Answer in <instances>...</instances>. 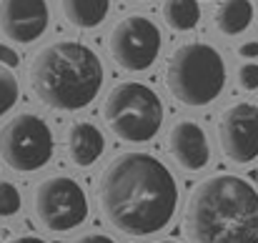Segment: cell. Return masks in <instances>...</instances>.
<instances>
[{"label":"cell","mask_w":258,"mask_h":243,"mask_svg":"<svg viewBox=\"0 0 258 243\" xmlns=\"http://www.w3.org/2000/svg\"><path fill=\"white\" fill-rule=\"evenodd\" d=\"M178 186L171 170L148 153H123L100 178V208L113 228L151 236L171 223Z\"/></svg>","instance_id":"obj_1"},{"label":"cell","mask_w":258,"mask_h":243,"mask_svg":"<svg viewBox=\"0 0 258 243\" xmlns=\"http://www.w3.org/2000/svg\"><path fill=\"white\" fill-rule=\"evenodd\" d=\"M190 243H258V191L238 175L203 180L185 208Z\"/></svg>","instance_id":"obj_2"},{"label":"cell","mask_w":258,"mask_h":243,"mask_svg":"<svg viewBox=\"0 0 258 243\" xmlns=\"http://www.w3.org/2000/svg\"><path fill=\"white\" fill-rule=\"evenodd\" d=\"M30 83L38 98L55 110H81L100 93V58L83 43L63 40L45 45L33 66Z\"/></svg>","instance_id":"obj_3"},{"label":"cell","mask_w":258,"mask_h":243,"mask_svg":"<svg viewBox=\"0 0 258 243\" xmlns=\"http://www.w3.org/2000/svg\"><path fill=\"white\" fill-rule=\"evenodd\" d=\"M168 90L183 105H208L216 100L226 83V66L221 53L206 43H190L173 53L168 63Z\"/></svg>","instance_id":"obj_4"},{"label":"cell","mask_w":258,"mask_h":243,"mask_svg":"<svg viewBox=\"0 0 258 243\" xmlns=\"http://www.w3.org/2000/svg\"><path fill=\"white\" fill-rule=\"evenodd\" d=\"M103 118L120 141L146 143L161 131L163 105L153 88L143 83H120L108 93Z\"/></svg>","instance_id":"obj_5"},{"label":"cell","mask_w":258,"mask_h":243,"mask_svg":"<svg viewBox=\"0 0 258 243\" xmlns=\"http://www.w3.org/2000/svg\"><path fill=\"white\" fill-rule=\"evenodd\" d=\"M53 156V133L38 115L20 113L0 128V158L18 173L43 168Z\"/></svg>","instance_id":"obj_6"},{"label":"cell","mask_w":258,"mask_h":243,"mask_svg":"<svg viewBox=\"0 0 258 243\" xmlns=\"http://www.w3.org/2000/svg\"><path fill=\"white\" fill-rule=\"evenodd\" d=\"M35 216L55 233L78 228L88 216L83 188L73 178H48L35 191Z\"/></svg>","instance_id":"obj_7"},{"label":"cell","mask_w":258,"mask_h":243,"mask_svg":"<svg viewBox=\"0 0 258 243\" xmlns=\"http://www.w3.org/2000/svg\"><path fill=\"white\" fill-rule=\"evenodd\" d=\"M110 53L125 71H146L161 53V30L143 15L120 20L110 33Z\"/></svg>","instance_id":"obj_8"},{"label":"cell","mask_w":258,"mask_h":243,"mask_svg":"<svg viewBox=\"0 0 258 243\" xmlns=\"http://www.w3.org/2000/svg\"><path fill=\"white\" fill-rule=\"evenodd\" d=\"M218 141L226 158L233 163H251L258 158V105L236 103L221 115Z\"/></svg>","instance_id":"obj_9"},{"label":"cell","mask_w":258,"mask_h":243,"mask_svg":"<svg viewBox=\"0 0 258 243\" xmlns=\"http://www.w3.org/2000/svg\"><path fill=\"white\" fill-rule=\"evenodd\" d=\"M48 28L45 0H0V30L13 43H33Z\"/></svg>","instance_id":"obj_10"},{"label":"cell","mask_w":258,"mask_h":243,"mask_svg":"<svg viewBox=\"0 0 258 243\" xmlns=\"http://www.w3.org/2000/svg\"><path fill=\"white\" fill-rule=\"evenodd\" d=\"M171 153L185 170H201L208 165V138L198 123L183 120L171 131Z\"/></svg>","instance_id":"obj_11"},{"label":"cell","mask_w":258,"mask_h":243,"mask_svg":"<svg viewBox=\"0 0 258 243\" xmlns=\"http://www.w3.org/2000/svg\"><path fill=\"white\" fill-rule=\"evenodd\" d=\"M105 148V141H103V133L93 126V123H78L71 128L68 133V151H71V158L76 165L86 168L100 158Z\"/></svg>","instance_id":"obj_12"},{"label":"cell","mask_w":258,"mask_h":243,"mask_svg":"<svg viewBox=\"0 0 258 243\" xmlns=\"http://www.w3.org/2000/svg\"><path fill=\"white\" fill-rule=\"evenodd\" d=\"M63 15L78 28H95L105 20L110 0H60Z\"/></svg>","instance_id":"obj_13"},{"label":"cell","mask_w":258,"mask_h":243,"mask_svg":"<svg viewBox=\"0 0 258 243\" xmlns=\"http://www.w3.org/2000/svg\"><path fill=\"white\" fill-rule=\"evenodd\" d=\"M251 18H253L251 0H223L216 13V25L226 35H238L251 25Z\"/></svg>","instance_id":"obj_14"},{"label":"cell","mask_w":258,"mask_h":243,"mask_svg":"<svg viewBox=\"0 0 258 243\" xmlns=\"http://www.w3.org/2000/svg\"><path fill=\"white\" fill-rule=\"evenodd\" d=\"M163 20L173 30H190L201 20V5H198V0H166Z\"/></svg>","instance_id":"obj_15"},{"label":"cell","mask_w":258,"mask_h":243,"mask_svg":"<svg viewBox=\"0 0 258 243\" xmlns=\"http://www.w3.org/2000/svg\"><path fill=\"white\" fill-rule=\"evenodd\" d=\"M18 100V81L15 76L0 66V115H5Z\"/></svg>","instance_id":"obj_16"},{"label":"cell","mask_w":258,"mask_h":243,"mask_svg":"<svg viewBox=\"0 0 258 243\" xmlns=\"http://www.w3.org/2000/svg\"><path fill=\"white\" fill-rule=\"evenodd\" d=\"M20 211V193L13 183L0 180V218L15 216Z\"/></svg>","instance_id":"obj_17"},{"label":"cell","mask_w":258,"mask_h":243,"mask_svg":"<svg viewBox=\"0 0 258 243\" xmlns=\"http://www.w3.org/2000/svg\"><path fill=\"white\" fill-rule=\"evenodd\" d=\"M238 83H241L246 90H256L258 88V63H246V66H241V71H238Z\"/></svg>","instance_id":"obj_18"},{"label":"cell","mask_w":258,"mask_h":243,"mask_svg":"<svg viewBox=\"0 0 258 243\" xmlns=\"http://www.w3.org/2000/svg\"><path fill=\"white\" fill-rule=\"evenodd\" d=\"M18 63H20L18 53H15L10 45H0V66H3V68H15Z\"/></svg>","instance_id":"obj_19"},{"label":"cell","mask_w":258,"mask_h":243,"mask_svg":"<svg viewBox=\"0 0 258 243\" xmlns=\"http://www.w3.org/2000/svg\"><path fill=\"white\" fill-rule=\"evenodd\" d=\"M73 243H115V241H113V238H108V236H103V233H88V236L76 238Z\"/></svg>","instance_id":"obj_20"},{"label":"cell","mask_w":258,"mask_h":243,"mask_svg":"<svg viewBox=\"0 0 258 243\" xmlns=\"http://www.w3.org/2000/svg\"><path fill=\"white\" fill-rule=\"evenodd\" d=\"M241 55H243V58H258V43H246V45H241Z\"/></svg>","instance_id":"obj_21"},{"label":"cell","mask_w":258,"mask_h":243,"mask_svg":"<svg viewBox=\"0 0 258 243\" xmlns=\"http://www.w3.org/2000/svg\"><path fill=\"white\" fill-rule=\"evenodd\" d=\"M10 243H45L43 238H33V236H25V238H15V241Z\"/></svg>","instance_id":"obj_22"},{"label":"cell","mask_w":258,"mask_h":243,"mask_svg":"<svg viewBox=\"0 0 258 243\" xmlns=\"http://www.w3.org/2000/svg\"><path fill=\"white\" fill-rule=\"evenodd\" d=\"M158 243H173V241H158Z\"/></svg>","instance_id":"obj_23"}]
</instances>
